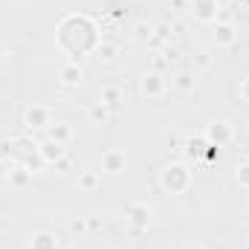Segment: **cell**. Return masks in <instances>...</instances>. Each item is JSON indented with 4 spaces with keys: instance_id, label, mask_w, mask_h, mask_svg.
Wrapping results in <instances>:
<instances>
[{
    "instance_id": "obj_1",
    "label": "cell",
    "mask_w": 249,
    "mask_h": 249,
    "mask_svg": "<svg viewBox=\"0 0 249 249\" xmlns=\"http://www.w3.org/2000/svg\"><path fill=\"white\" fill-rule=\"evenodd\" d=\"M102 35H99V23L84 15V12H70L61 18L58 32H55V44L70 55V61H78L81 55H90L99 47Z\"/></svg>"
},
{
    "instance_id": "obj_2",
    "label": "cell",
    "mask_w": 249,
    "mask_h": 249,
    "mask_svg": "<svg viewBox=\"0 0 249 249\" xmlns=\"http://www.w3.org/2000/svg\"><path fill=\"white\" fill-rule=\"evenodd\" d=\"M160 186L165 188L168 194H183L191 186V171H188L183 162H168L160 171Z\"/></svg>"
},
{
    "instance_id": "obj_3",
    "label": "cell",
    "mask_w": 249,
    "mask_h": 249,
    "mask_svg": "<svg viewBox=\"0 0 249 249\" xmlns=\"http://www.w3.org/2000/svg\"><path fill=\"white\" fill-rule=\"evenodd\" d=\"M53 124V113H50V107H44V105H29L26 110H23V127L32 133V130H47Z\"/></svg>"
},
{
    "instance_id": "obj_4",
    "label": "cell",
    "mask_w": 249,
    "mask_h": 249,
    "mask_svg": "<svg viewBox=\"0 0 249 249\" xmlns=\"http://www.w3.org/2000/svg\"><path fill=\"white\" fill-rule=\"evenodd\" d=\"M38 148H41V142L32 139V133H23V136H15V139H12V154H15L20 162H29V160H35V157H41Z\"/></svg>"
},
{
    "instance_id": "obj_5",
    "label": "cell",
    "mask_w": 249,
    "mask_h": 249,
    "mask_svg": "<svg viewBox=\"0 0 249 249\" xmlns=\"http://www.w3.org/2000/svg\"><path fill=\"white\" fill-rule=\"evenodd\" d=\"M165 90H168V81L162 78V72H145L139 78V93L148 99H160Z\"/></svg>"
},
{
    "instance_id": "obj_6",
    "label": "cell",
    "mask_w": 249,
    "mask_h": 249,
    "mask_svg": "<svg viewBox=\"0 0 249 249\" xmlns=\"http://www.w3.org/2000/svg\"><path fill=\"white\" fill-rule=\"evenodd\" d=\"M191 15H194V20L197 23H217L220 20V15H217V0H191V9H188Z\"/></svg>"
},
{
    "instance_id": "obj_7",
    "label": "cell",
    "mask_w": 249,
    "mask_h": 249,
    "mask_svg": "<svg viewBox=\"0 0 249 249\" xmlns=\"http://www.w3.org/2000/svg\"><path fill=\"white\" fill-rule=\"evenodd\" d=\"M212 38H214V44H217L220 50H229V47H235V41H238V29H235V23H229V20H217V23H212Z\"/></svg>"
},
{
    "instance_id": "obj_8",
    "label": "cell",
    "mask_w": 249,
    "mask_h": 249,
    "mask_svg": "<svg viewBox=\"0 0 249 249\" xmlns=\"http://www.w3.org/2000/svg\"><path fill=\"white\" fill-rule=\"evenodd\" d=\"M203 139H206L209 145H214V148H226V145L232 142V124L229 122H212L206 127Z\"/></svg>"
},
{
    "instance_id": "obj_9",
    "label": "cell",
    "mask_w": 249,
    "mask_h": 249,
    "mask_svg": "<svg viewBox=\"0 0 249 249\" xmlns=\"http://www.w3.org/2000/svg\"><path fill=\"white\" fill-rule=\"evenodd\" d=\"M124 168H127V154H124L122 148H107V151L102 154V171H107V174H122Z\"/></svg>"
},
{
    "instance_id": "obj_10",
    "label": "cell",
    "mask_w": 249,
    "mask_h": 249,
    "mask_svg": "<svg viewBox=\"0 0 249 249\" xmlns=\"http://www.w3.org/2000/svg\"><path fill=\"white\" fill-rule=\"evenodd\" d=\"M38 154L44 157V162L47 165H55L58 160H64L67 157V145H61V142H55V139H41V148H38Z\"/></svg>"
},
{
    "instance_id": "obj_11",
    "label": "cell",
    "mask_w": 249,
    "mask_h": 249,
    "mask_svg": "<svg viewBox=\"0 0 249 249\" xmlns=\"http://www.w3.org/2000/svg\"><path fill=\"white\" fill-rule=\"evenodd\" d=\"M124 214H127V223H133V229H139V232H145L151 223V209L145 203H130Z\"/></svg>"
},
{
    "instance_id": "obj_12",
    "label": "cell",
    "mask_w": 249,
    "mask_h": 249,
    "mask_svg": "<svg viewBox=\"0 0 249 249\" xmlns=\"http://www.w3.org/2000/svg\"><path fill=\"white\" fill-rule=\"evenodd\" d=\"M81 78H84V70H81L78 61H67L58 67V81H61L64 87H78Z\"/></svg>"
},
{
    "instance_id": "obj_13",
    "label": "cell",
    "mask_w": 249,
    "mask_h": 249,
    "mask_svg": "<svg viewBox=\"0 0 249 249\" xmlns=\"http://www.w3.org/2000/svg\"><path fill=\"white\" fill-rule=\"evenodd\" d=\"M168 87L177 90V93H191L197 87V75L191 70H180V72H174V78L168 81Z\"/></svg>"
},
{
    "instance_id": "obj_14",
    "label": "cell",
    "mask_w": 249,
    "mask_h": 249,
    "mask_svg": "<svg viewBox=\"0 0 249 249\" xmlns=\"http://www.w3.org/2000/svg\"><path fill=\"white\" fill-rule=\"evenodd\" d=\"M29 249H61V241H58V235H55V232L41 229V232H35V235H32Z\"/></svg>"
},
{
    "instance_id": "obj_15",
    "label": "cell",
    "mask_w": 249,
    "mask_h": 249,
    "mask_svg": "<svg viewBox=\"0 0 249 249\" xmlns=\"http://www.w3.org/2000/svg\"><path fill=\"white\" fill-rule=\"evenodd\" d=\"M47 136L55 139V142H61V145H70V142L75 139V127L67 124V122H53L47 127Z\"/></svg>"
},
{
    "instance_id": "obj_16",
    "label": "cell",
    "mask_w": 249,
    "mask_h": 249,
    "mask_svg": "<svg viewBox=\"0 0 249 249\" xmlns=\"http://www.w3.org/2000/svg\"><path fill=\"white\" fill-rule=\"evenodd\" d=\"M99 102L102 105H107L113 113L122 107V102H124V93H122V87H116V84H107V87H102V96H99Z\"/></svg>"
},
{
    "instance_id": "obj_17",
    "label": "cell",
    "mask_w": 249,
    "mask_h": 249,
    "mask_svg": "<svg viewBox=\"0 0 249 249\" xmlns=\"http://www.w3.org/2000/svg\"><path fill=\"white\" fill-rule=\"evenodd\" d=\"M93 55H96V61L99 64H116L119 61V47L116 44H110V41H99V47L93 50Z\"/></svg>"
},
{
    "instance_id": "obj_18",
    "label": "cell",
    "mask_w": 249,
    "mask_h": 249,
    "mask_svg": "<svg viewBox=\"0 0 249 249\" xmlns=\"http://www.w3.org/2000/svg\"><path fill=\"white\" fill-rule=\"evenodd\" d=\"M110 116H113V110L107 107V105H102V102H93L90 107H87V119L93 124H105L110 122Z\"/></svg>"
},
{
    "instance_id": "obj_19",
    "label": "cell",
    "mask_w": 249,
    "mask_h": 249,
    "mask_svg": "<svg viewBox=\"0 0 249 249\" xmlns=\"http://www.w3.org/2000/svg\"><path fill=\"white\" fill-rule=\"evenodd\" d=\"M6 180H9V186H12V188H26L29 183H32V171L20 162V165H18V168L6 177Z\"/></svg>"
},
{
    "instance_id": "obj_20",
    "label": "cell",
    "mask_w": 249,
    "mask_h": 249,
    "mask_svg": "<svg viewBox=\"0 0 249 249\" xmlns=\"http://www.w3.org/2000/svg\"><path fill=\"white\" fill-rule=\"evenodd\" d=\"M78 188L84 191V194H93L96 188H99V183H102V177H99V171H78Z\"/></svg>"
},
{
    "instance_id": "obj_21",
    "label": "cell",
    "mask_w": 249,
    "mask_h": 249,
    "mask_svg": "<svg viewBox=\"0 0 249 249\" xmlns=\"http://www.w3.org/2000/svg\"><path fill=\"white\" fill-rule=\"evenodd\" d=\"M154 38V23L151 20H136V26H133V41L136 44H148Z\"/></svg>"
},
{
    "instance_id": "obj_22",
    "label": "cell",
    "mask_w": 249,
    "mask_h": 249,
    "mask_svg": "<svg viewBox=\"0 0 249 249\" xmlns=\"http://www.w3.org/2000/svg\"><path fill=\"white\" fill-rule=\"evenodd\" d=\"M235 180H238V186L241 188H247L249 191V160L238 162V168H235Z\"/></svg>"
},
{
    "instance_id": "obj_23",
    "label": "cell",
    "mask_w": 249,
    "mask_h": 249,
    "mask_svg": "<svg viewBox=\"0 0 249 249\" xmlns=\"http://www.w3.org/2000/svg\"><path fill=\"white\" fill-rule=\"evenodd\" d=\"M67 229H70L72 235H84V232H87V217H72V220L67 223Z\"/></svg>"
},
{
    "instance_id": "obj_24",
    "label": "cell",
    "mask_w": 249,
    "mask_h": 249,
    "mask_svg": "<svg viewBox=\"0 0 249 249\" xmlns=\"http://www.w3.org/2000/svg\"><path fill=\"white\" fill-rule=\"evenodd\" d=\"M165 67H168V58H165L162 53H157V55H154V72H160V70H165Z\"/></svg>"
},
{
    "instance_id": "obj_25",
    "label": "cell",
    "mask_w": 249,
    "mask_h": 249,
    "mask_svg": "<svg viewBox=\"0 0 249 249\" xmlns=\"http://www.w3.org/2000/svg\"><path fill=\"white\" fill-rule=\"evenodd\" d=\"M102 217H87V232H102Z\"/></svg>"
},
{
    "instance_id": "obj_26",
    "label": "cell",
    "mask_w": 249,
    "mask_h": 249,
    "mask_svg": "<svg viewBox=\"0 0 249 249\" xmlns=\"http://www.w3.org/2000/svg\"><path fill=\"white\" fill-rule=\"evenodd\" d=\"M238 93H241V102L249 107V78H244V81H241V90H238Z\"/></svg>"
},
{
    "instance_id": "obj_27",
    "label": "cell",
    "mask_w": 249,
    "mask_h": 249,
    "mask_svg": "<svg viewBox=\"0 0 249 249\" xmlns=\"http://www.w3.org/2000/svg\"><path fill=\"white\" fill-rule=\"evenodd\" d=\"M162 55L168 58V64H171V61H177V58H180V50H174V47H165V53H162Z\"/></svg>"
},
{
    "instance_id": "obj_28",
    "label": "cell",
    "mask_w": 249,
    "mask_h": 249,
    "mask_svg": "<svg viewBox=\"0 0 249 249\" xmlns=\"http://www.w3.org/2000/svg\"><path fill=\"white\" fill-rule=\"evenodd\" d=\"M70 165H72V160H70V157H64V160H58V162H55V168H58V171H67V168H70Z\"/></svg>"
},
{
    "instance_id": "obj_29",
    "label": "cell",
    "mask_w": 249,
    "mask_h": 249,
    "mask_svg": "<svg viewBox=\"0 0 249 249\" xmlns=\"http://www.w3.org/2000/svg\"><path fill=\"white\" fill-rule=\"evenodd\" d=\"M209 64H212V58H209L206 53H200V55H197V67H209Z\"/></svg>"
},
{
    "instance_id": "obj_30",
    "label": "cell",
    "mask_w": 249,
    "mask_h": 249,
    "mask_svg": "<svg viewBox=\"0 0 249 249\" xmlns=\"http://www.w3.org/2000/svg\"><path fill=\"white\" fill-rule=\"evenodd\" d=\"M180 249H206L203 244H197V241H188V244H183Z\"/></svg>"
},
{
    "instance_id": "obj_31",
    "label": "cell",
    "mask_w": 249,
    "mask_h": 249,
    "mask_svg": "<svg viewBox=\"0 0 249 249\" xmlns=\"http://www.w3.org/2000/svg\"><path fill=\"white\" fill-rule=\"evenodd\" d=\"M6 55H9V53H6V47H3V44H0V61H3V58H6Z\"/></svg>"
},
{
    "instance_id": "obj_32",
    "label": "cell",
    "mask_w": 249,
    "mask_h": 249,
    "mask_svg": "<svg viewBox=\"0 0 249 249\" xmlns=\"http://www.w3.org/2000/svg\"><path fill=\"white\" fill-rule=\"evenodd\" d=\"M247 247H249V241H247Z\"/></svg>"
}]
</instances>
